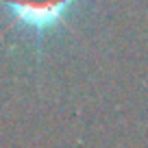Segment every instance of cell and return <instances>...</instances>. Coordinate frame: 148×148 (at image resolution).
Listing matches in <instances>:
<instances>
[{
    "label": "cell",
    "mask_w": 148,
    "mask_h": 148,
    "mask_svg": "<svg viewBox=\"0 0 148 148\" xmlns=\"http://www.w3.org/2000/svg\"><path fill=\"white\" fill-rule=\"evenodd\" d=\"M24 26L37 33L50 31L68 13L72 0H0Z\"/></svg>",
    "instance_id": "1"
}]
</instances>
